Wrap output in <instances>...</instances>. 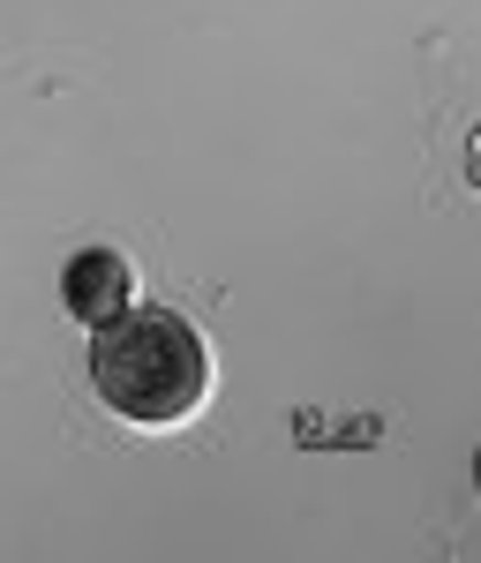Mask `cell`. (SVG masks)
I'll return each instance as SVG.
<instances>
[{"label": "cell", "instance_id": "obj_1", "mask_svg": "<svg viewBox=\"0 0 481 563\" xmlns=\"http://www.w3.org/2000/svg\"><path fill=\"white\" fill-rule=\"evenodd\" d=\"M90 390H98V406L113 421L166 435V429L204 421V406L219 390V368H211L204 331L181 308H121L90 339Z\"/></svg>", "mask_w": 481, "mask_h": 563}, {"label": "cell", "instance_id": "obj_2", "mask_svg": "<svg viewBox=\"0 0 481 563\" xmlns=\"http://www.w3.org/2000/svg\"><path fill=\"white\" fill-rule=\"evenodd\" d=\"M61 301L76 323H113L121 308H135V263L121 249H84V256L68 263V278H61Z\"/></svg>", "mask_w": 481, "mask_h": 563}]
</instances>
